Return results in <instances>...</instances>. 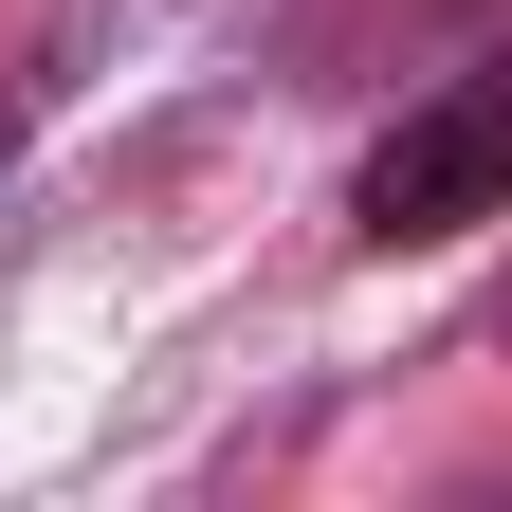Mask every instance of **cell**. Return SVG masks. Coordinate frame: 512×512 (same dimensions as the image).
I'll list each match as a JSON object with an SVG mask.
<instances>
[{"instance_id": "1", "label": "cell", "mask_w": 512, "mask_h": 512, "mask_svg": "<svg viewBox=\"0 0 512 512\" xmlns=\"http://www.w3.org/2000/svg\"><path fill=\"white\" fill-rule=\"evenodd\" d=\"M458 220H512V37L476 55V74H439V92L348 165V238H366V256L458 238Z\"/></svg>"}, {"instance_id": "2", "label": "cell", "mask_w": 512, "mask_h": 512, "mask_svg": "<svg viewBox=\"0 0 512 512\" xmlns=\"http://www.w3.org/2000/svg\"><path fill=\"white\" fill-rule=\"evenodd\" d=\"M494 348H512V293H494Z\"/></svg>"}]
</instances>
